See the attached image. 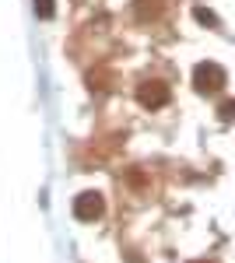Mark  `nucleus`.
<instances>
[{
    "label": "nucleus",
    "mask_w": 235,
    "mask_h": 263,
    "mask_svg": "<svg viewBox=\"0 0 235 263\" xmlns=\"http://www.w3.org/2000/svg\"><path fill=\"white\" fill-rule=\"evenodd\" d=\"M193 84L200 95H214L225 88V70L218 63H196L193 67Z\"/></svg>",
    "instance_id": "obj_1"
},
{
    "label": "nucleus",
    "mask_w": 235,
    "mask_h": 263,
    "mask_svg": "<svg viewBox=\"0 0 235 263\" xmlns=\"http://www.w3.org/2000/svg\"><path fill=\"white\" fill-rule=\"evenodd\" d=\"M102 214H105V200H102V193H95V190L81 193L78 200H74V218L78 221H95Z\"/></svg>",
    "instance_id": "obj_2"
},
{
    "label": "nucleus",
    "mask_w": 235,
    "mask_h": 263,
    "mask_svg": "<svg viewBox=\"0 0 235 263\" xmlns=\"http://www.w3.org/2000/svg\"><path fill=\"white\" fill-rule=\"evenodd\" d=\"M137 102L144 105V109H161V105L169 102V84H161V81L137 84Z\"/></svg>",
    "instance_id": "obj_3"
},
{
    "label": "nucleus",
    "mask_w": 235,
    "mask_h": 263,
    "mask_svg": "<svg viewBox=\"0 0 235 263\" xmlns=\"http://www.w3.org/2000/svg\"><path fill=\"white\" fill-rule=\"evenodd\" d=\"M161 14V0H137V18H158Z\"/></svg>",
    "instance_id": "obj_4"
},
{
    "label": "nucleus",
    "mask_w": 235,
    "mask_h": 263,
    "mask_svg": "<svg viewBox=\"0 0 235 263\" xmlns=\"http://www.w3.org/2000/svg\"><path fill=\"white\" fill-rule=\"evenodd\" d=\"M35 14H39L42 21H49L57 14V4H53V0H35Z\"/></svg>",
    "instance_id": "obj_5"
},
{
    "label": "nucleus",
    "mask_w": 235,
    "mask_h": 263,
    "mask_svg": "<svg viewBox=\"0 0 235 263\" xmlns=\"http://www.w3.org/2000/svg\"><path fill=\"white\" fill-rule=\"evenodd\" d=\"M193 18L200 21V25H218V14H214V11H207V7H196Z\"/></svg>",
    "instance_id": "obj_6"
},
{
    "label": "nucleus",
    "mask_w": 235,
    "mask_h": 263,
    "mask_svg": "<svg viewBox=\"0 0 235 263\" xmlns=\"http://www.w3.org/2000/svg\"><path fill=\"white\" fill-rule=\"evenodd\" d=\"M218 112H221V120L228 123V120H235V102L228 99V102H221V109H218Z\"/></svg>",
    "instance_id": "obj_7"
},
{
    "label": "nucleus",
    "mask_w": 235,
    "mask_h": 263,
    "mask_svg": "<svg viewBox=\"0 0 235 263\" xmlns=\"http://www.w3.org/2000/svg\"><path fill=\"white\" fill-rule=\"evenodd\" d=\"M193 263H207V260H193Z\"/></svg>",
    "instance_id": "obj_8"
}]
</instances>
